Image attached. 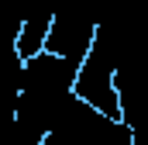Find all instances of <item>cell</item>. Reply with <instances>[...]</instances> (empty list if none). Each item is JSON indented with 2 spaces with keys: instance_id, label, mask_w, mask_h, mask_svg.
<instances>
[{
  "instance_id": "cell-1",
  "label": "cell",
  "mask_w": 148,
  "mask_h": 145,
  "mask_svg": "<svg viewBox=\"0 0 148 145\" xmlns=\"http://www.w3.org/2000/svg\"><path fill=\"white\" fill-rule=\"evenodd\" d=\"M48 24H52V14H28V17H21L17 35H14V55L21 62H28V59H35V55L45 52Z\"/></svg>"
}]
</instances>
